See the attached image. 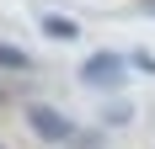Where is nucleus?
<instances>
[{
  "label": "nucleus",
  "mask_w": 155,
  "mask_h": 149,
  "mask_svg": "<svg viewBox=\"0 0 155 149\" xmlns=\"http://www.w3.org/2000/svg\"><path fill=\"white\" fill-rule=\"evenodd\" d=\"M123 80H128V59L123 53H107L102 48V53H91L80 64V85H91V90H118Z\"/></svg>",
  "instance_id": "1"
},
{
  "label": "nucleus",
  "mask_w": 155,
  "mask_h": 149,
  "mask_svg": "<svg viewBox=\"0 0 155 149\" xmlns=\"http://www.w3.org/2000/svg\"><path fill=\"white\" fill-rule=\"evenodd\" d=\"M64 144H70V149H102V128H75Z\"/></svg>",
  "instance_id": "6"
},
{
  "label": "nucleus",
  "mask_w": 155,
  "mask_h": 149,
  "mask_svg": "<svg viewBox=\"0 0 155 149\" xmlns=\"http://www.w3.org/2000/svg\"><path fill=\"white\" fill-rule=\"evenodd\" d=\"M0 149H5V144H0Z\"/></svg>",
  "instance_id": "9"
},
{
  "label": "nucleus",
  "mask_w": 155,
  "mask_h": 149,
  "mask_svg": "<svg viewBox=\"0 0 155 149\" xmlns=\"http://www.w3.org/2000/svg\"><path fill=\"white\" fill-rule=\"evenodd\" d=\"M43 32L54 37V43H75V37H80V27L70 21V16H59V11H48V16H43Z\"/></svg>",
  "instance_id": "3"
},
{
  "label": "nucleus",
  "mask_w": 155,
  "mask_h": 149,
  "mask_svg": "<svg viewBox=\"0 0 155 149\" xmlns=\"http://www.w3.org/2000/svg\"><path fill=\"white\" fill-rule=\"evenodd\" d=\"M21 117H27V128L43 138V144H64V138L75 133V117H64L59 106H43V101H32Z\"/></svg>",
  "instance_id": "2"
},
{
  "label": "nucleus",
  "mask_w": 155,
  "mask_h": 149,
  "mask_svg": "<svg viewBox=\"0 0 155 149\" xmlns=\"http://www.w3.org/2000/svg\"><path fill=\"white\" fill-rule=\"evenodd\" d=\"M128 64H134V69H144V74H155V53H144V48H139V53H128Z\"/></svg>",
  "instance_id": "7"
},
{
  "label": "nucleus",
  "mask_w": 155,
  "mask_h": 149,
  "mask_svg": "<svg viewBox=\"0 0 155 149\" xmlns=\"http://www.w3.org/2000/svg\"><path fill=\"white\" fill-rule=\"evenodd\" d=\"M0 69L27 74V69H32V53H27V48H16V43H0Z\"/></svg>",
  "instance_id": "4"
},
{
  "label": "nucleus",
  "mask_w": 155,
  "mask_h": 149,
  "mask_svg": "<svg viewBox=\"0 0 155 149\" xmlns=\"http://www.w3.org/2000/svg\"><path fill=\"white\" fill-rule=\"evenodd\" d=\"M128 122H134V106L128 101H107L102 106V128H128Z\"/></svg>",
  "instance_id": "5"
},
{
  "label": "nucleus",
  "mask_w": 155,
  "mask_h": 149,
  "mask_svg": "<svg viewBox=\"0 0 155 149\" xmlns=\"http://www.w3.org/2000/svg\"><path fill=\"white\" fill-rule=\"evenodd\" d=\"M144 5H150V11H155V0H144Z\"/></svg>",
  "instance_id": "8"
}]
</instances>
